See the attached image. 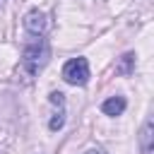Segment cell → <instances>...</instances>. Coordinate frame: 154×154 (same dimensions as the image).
I'll list each match as a JSON object with an SVG mask.
<instances>
[{"label":"cell","instance_id":"obj_1","mask_svg":"<svg viewBox=\"0 0 154 154\" xmlns=\"http://www.w3.org/2000/svg\"><path fill=\"white\" fill-rule=\"evenodd\" d=\"M48 58H51L48 41L43 36H29L26 43H24V48H22V70L29 77H34V75H38L46 67Z\"/></svg>","mask_w":154,"mask_h":154},{"label":"cell","instance_id":"obj_2","mask_svg":"<svg viewBox=\"0 0 154 154\" xmlns=\"http://www.w3.org/2000/svg\"><path fill=\"white\" fill-rule=\"evenodd\" d=\"M63 79L72 87H84L89 82V63L87 58H72L63 65Z\"/></svg>","mask_w":154,"mask_h":154},{"label":"cell","instance_id":"obj_3","mask_svg":"<svg viewBox=\"0 0 154 154\" xmlns=\"http://www.w3.org/2000/svg\"><path fill=\"white\" fill-rule=\"evenodd\" d=\"M48 29H51V22H48L46 12H41V10H29V12L24 14V31H26L29 36H46Z\"/></svg>","mask_w":154,"mask_h":154},{"label":"cell","instance_id":"obj_4","mask_svg":"<svg viewBox=\"0 0 154 154\" xmlns=\"http://www.w3.org/2000/svg\"><path fill=\"white\" fill-rule=\"evenodd\" d=\"M51 103H53V116H51V120H48V128L53 130V132H58L63 125H65V94L63 91H51Z\"/></svg>","mask_w":154,"mask_h":154},{"label":"cell","instance_id":"obj_5","mask_svg":"<svg viewBox=\"0 0 154 154\" xmlns=\"http://www.w3.org/2000/svg\"><path fill=\"white\" fill-rule=\"evenodd\" d=\"M128 108V101H125V96H108L103 103H101V111L106 113V116H120L123 111Z\"/></svg>","mask_w":154,"mask_h":154},{"label":"cell","instance_id":"obj_6","mask_svg":"<svg viewBox=\"0 0 154 154\" xmlns=\"http://www.w3.org/2000/svg\"><path fill=\"white\" fill-rule=\"evenodd\" d=\"M152 140H154V120L147 118L144 125H142V130H140V149H149Z\"/></svg>","mask_w":154,"mask_h":154},{"label":"cell","instance_id":"obj_7","mask_svg":"<svg viewBox=\"0 0 154 154\" xmlns=\"http://www.w3.org/2000/svg\"><path fill=\"white\" fill-rule=\"evenodd\" d=\"M120 75H130L132 70H135V53H125L123 58H120V63H118V67H116Z\"/></svg>","mask_w":154,"mask_h":154},{"label":"cell","instance_id":"obj_8","mask_svg":"<svg viewBox=\"0 0 154 154\" xmlns=\"http://www.w3.org/2000/svg\"><path fill=\"white\" fill-rule=\"evenodd\" d=\"M84 154H106V149H101V147H91V149H87Z\"/></svg>","mask_w":154,"mask_h":154},{"label":"cell","instance_id":"obj_9","mask_svg":"<svg viewBox=\"0 0 154 154\" xmlns=\"http://www.w3.org/2000/svg\"><path fill=\"white\" fill-rule=\"evenodd\" d=\"M140 154H154V147H149V149H142Z\"/></svg>","mask_w":154,"mask_h":154},{"label":"cell","instance_id":"obj_10","mask_svg":"<svg viewBox=\"0 0 154 154\" xmlns=\"http://www.w3.org/2000/svg\"><path fill=\"white\" fill-rule=\"evenodd\" d=\"M2 2H5V0H0V5H2Z\"/></svg>","mask_w":154,"mask_h":154}]
</instances>
